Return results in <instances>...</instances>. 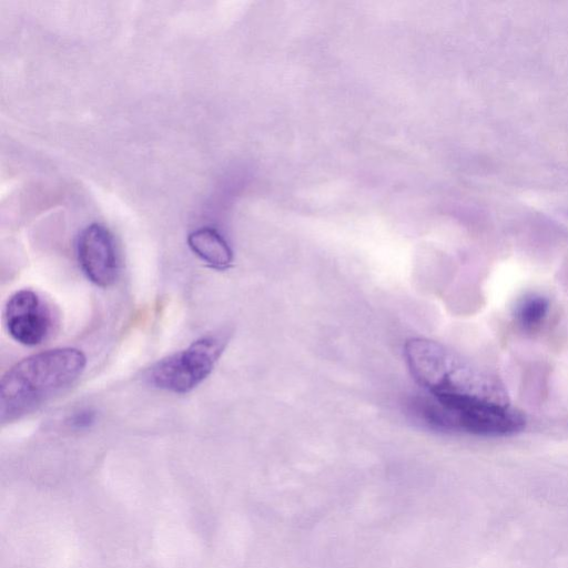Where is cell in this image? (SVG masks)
<instances>
[{
	"label": "cell",
	"instance_id": "cell-1",
	"mask_svg": "<svg viewBox=\"0 0 568 568\" xmlns=\"http://www.w3.org/2000/svg\"><path fill=\"white\" fill-rule=\"evenodd\" d=\"M85 355L57 347L32 354L9 368L0 382V420L12 423L71 386L83 373Z\"/></svg>",
	"mask_w": 568,
	"mask_h": 568
},
{
	"label": "cell",
	"instance_id": "cell-2",
	"mask_svg": "<svg viewBox=\"0 0 568 568\" xmlns=\"http://www.w3.org/2000/svg\"><path fill=\"white\" fill-rule=\"evenodd\" d=\"M404 353L413 377L425 394L479 395L508 400L507 394L495 378L434 341L410 338L405 344Z\"/></svg>",
	"mask_w": 568,
	"mask_h": 568
},
{
	"label": "cell",
	"instance_id": "cell-3",
	"mask_svg": "<svg viewBox=\"0 0 568 568\" xmlns=\"http://www.w3.org/2000/svg\"><path fill=\"white\" fill-rule=\"evenodd\" d=\"M418 414L433 427L485 437L509 436L525 427L524 415L509 402L477 395L432 396L417 403Z\"/></svg>",
	"mask_w": 568,
	"mask_h": 568
},
{
	"label": "cell",
	"instance_id": "cell-4",
	"mask_svg": "<svg viewBox=\"0 0 568 568\" xmlns=\"http://www.w3.org/2000/svg\"><path fill=\"white\" fill-rule=\"evenodd\" d=\"M226 343L227 337L224 335L203 336L152 365L145 373V379L162 390L189 393L212 373Z\"/></svg>",
	"mask_w": 568,
	"mask_h": 568
},
{
	"label": "cell",
	"instance_id": "cell-5",
	"mask_svg": "<svg viewBox=\"0 0 568 568\" xmlns=\"http://www.w3.org/2000/svg\"><path fill=\"white\" fill-rule=\"evenodd\" d=\"M77 257L87 278L99 287L115 283L120 273V260L114 237L100 223L87 225L77 240Z\"/></svg>",
	"mask_w": 568,
	"mask_h": 568
},
{
	"label": "cell",
	"instance_id": "cell-6",
	"mask_svg": "<svg viewBox=\"0 0 568 568\" xmlns=\"http://www.w3.org/2000/svg\"><path fill=\"white\" fill-rule=\"evenodd\" d=\"M4 326L19 344H41L51 329V314L43 300L31 290H20L8 300L3 311Z\"/></svg>",
	"mask_w": 568,
	"mask_h": 568
},
{
	"label": "cell",
	"instance_id": "cell-7",
	"mask_svg": "<svg viewBox=\"0 0 568 568\" xmlns=\"http://www.w3.org/2000/svg\"><path fill=\"white\" fill-rule=\"evenodd\" d=\"M191 251L210 267L223 271L231 267L233 251L224 236L214 227L202 226L187 236Z\"/></svg>",
	"mask_w": 568,
	"mask_h": 568
},
{
	"label": "cell",
	"instance_id": "cell-8",
	"mask_svg": "<svg viewBox=\"0 0 568 568\" xmlns=\"http://www.w3.org/2000/svg\"><path fill=\"white\" fill-rule=\"evenodd\" d=\"M548 300L541 295L531 294L524 297L515 308V317L525 329H535L547 316Z\"/></svg>",
	"mask_w": 568,
	"mask_h": 568
},
{
	"label": "cell",
	"instance_id": "cell-9",
	"mask_svg": "<svg viewBox=\"0 0 568 568\" xmlns=\"http://www.w3.org/2000/svg\"><path fill=\"white\" fill-rule=\"evenodd\" d=\"M95 417V412L92 409H81L70 417L69 424L73 428L84 429L94 424Z\"/></svg>",
	"mask_w": 568,
	"mask_h": 568
}]
</instances>
